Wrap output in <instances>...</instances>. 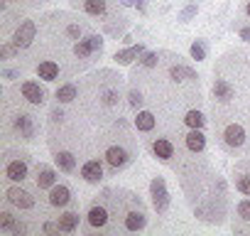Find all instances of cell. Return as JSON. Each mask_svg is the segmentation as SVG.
Listing matches in <instances>:
<instances>
[{"mask_svg":"<svg viewBox=\"0 0 250 236\" xmlns=\"http://www.w3.org/2000/svg\"><path fill=\"white\" fill-rule=\"evenodd\" d=\"M101 197H105L113 207L115 231H120V234H140V231L147 229V212H145V204L140 202L138 194L105 187L101 192Z\"/></svg>","mask_w":250,"mask_h":236,"instance_id":"1","label":"cell"},{"mask_svg":"<svg viewBox=\"0 0 250 236\" xmlns=\"http://www.w3.org/2000/svg\"><path fill=\"white\" fill-rule=\"evenodd\" d=\"M213 128H216L218 145L226 153H230V155L250 153V133L245 131V126L233 121V118H228V116H223L216 106H213Z\"/></svg>","mask_w":250,"mask_h":236,"instance_id":"2","label":"cell"},{"mask_svg":"<svg viewBox=\"0 0 250 236\" xmlns=\"http://www.w3.org/2000/svg\"><path fill=\"white\" fill-rule=\"evenodd\" d=\"M81 231L83 234H113L115 231V214H113V207L105 197L98 194L96 199L88 202Z\"/></svg>","mask_w":250,"mask_h":236,"instance_id":"3","label":"cell"},{"mask_svg":"<svg viewBox=\"0 0 250 236\" xmlns=\"http://www.w3.org/2000/svg\"><path fill=\"white\" fill-rule=\"evenodd\" d=\"M5 131H8V136H13V141L32 143L40 133V126H37V118L30 111L10 108V103H5Z\"/></svg>","mask_w":250,"mask_h":236,"instance_id":"4","label":"cell"},{"mask_svg":"<svg viewBox=\"0 0 250 236\" xmlns=\"http://www.w3.org/2000/svg\"><path fill=\"white\" fill-rule=\"evenodd\" d=\"M3 204L25 214V216H30L40 209V197H35L32 189L22 187V182H10L3 192Z\"/></svg>","mask_w":250,"mask_h":236,"instance_id":"5","label":"cell"},{"mask_svg":"<svg viewBox=\"0 0 250 236\" xmlns=\"http://www.w3.org/2000/svg\"><path fill=\"white\" fill-rule=\"evenodd\" d=\"M32 160L25 150L18 148H5L3 153V180L5 182H25L30 177Z\"/></svg>","mask_w":250,"mask_h":236,"instance_id":"6","label":"cell"},{"mask_svg":"<svg viewBox=\"0 0 250 236\" xmlns=\"http://www.w3.org/2000/svg\"><path fill=\"white\" fill-rule=\"evenodd\" d=\"M135 158V150L125 143V141H110L103 148V160H105V170L108 175H118L128 167Z\"/></svg>","mask_w":250,"mask_h":236,"instance_id":"7","label":"cell"},{"mask_svg":"<svg viewBox=\"0 0 250 236\" xmlns=\"http://www.w3.org/2000/svg\"><path fill=\"white\" fill-rule=\"evenodd\" d=\"M74 202H76V197H74V192H71V187H69L66 182H57V185L44 194V207H47V209L62 212V209L74 207Z\"/></svg>","mask_w":250,"mask_h":236,"instance_id":"8","label":"cell"},{"mask_svg":"<svg viewBox=\"0 0 250 236\" xmlns=\"http://www.w3.org/2000/svg\"><path fill=\"white\" fill-rule=\"evenodd\" d=\"M18 96H20L22 103L37 108V106H44V101H47V89H44L40 81H35V79H25V81L18 84Z\"/></svg>","mask_w":250,"mask_h":236,"instance_id":"9","label":"cell"},{"mask_svg":"<svg viewBox=\"0 0 250 236\" xmlns=\"http://www.w3.org/2000/svg\"><path fill=\"white\" fill-rule=\"evenodd\" d=\"M150 199H152V207H155V212L160 216L169 212L172 199H169V189H167V182H165L162 175H155L150 180Z\"/></svg>","mask_w":250,"mask_h":236,"instance_id":"10","label":"cell"},{"mask_svg":"<svg viewBox=\"0 0 250 236\" xmlns=\"http://www.w3.org/2000/svg\"><path fill=\"white\" fill-rule=\"evenodd\" d=\"M147 148H150V153H152L157 160H162V163H167V165H174V158H177V143H174L172 138H167V136L147 138Z\"/></svg>","mask_w":250,"mask_h":236,"instance_id":"11","label":"cell"},{"mask_svg":"<svg viewBox=\"0 0 250 236\" xmlns=\"http://www.w3.org/2000/svg\"><path fill=\"white\" fill-rule=\"evenodd\" d=\"M37 40V23L35 20H22L20 25H15L13 35H10V42L18 47V49H30Z\"/></svg>","mask_w":250,"mask_h":236,"instance_id":"12","label":"cell"},{"mask_svg":"<svg viewBox=\"0 0 250 236\" xmlns=\"http://www.w3.org/2000/svg\"><path fill=\"white\" fill-rule=\"evenodd\" d=\"M110 3L113 0H71V5L76 10H81L88 18H98V20H105L108 15L115 13V10H110Z\"/></svg>","mask_w":250,"mask_h":236,"instance_id":"13","label":"cell"},{"mask_svg":"<svg viewBox=\"0 0 250 236\" xmlns=\"http://www.w3.org/2000/svg\"><path fill=\"white\" fill-rule=\"evenodd\" d=\"M179 143H182L184 155H189V158H199L206 150V136L201 128H189V133L179 136Z\"/></svg>","mask_w":250,"mask_h":236,"instance_id":"14","label":"cell"},{"mask_svg":"<svg viewBox=\"0 0 250 236\" xmlns=\"http://www.w3.org/2000/svg\"><path fill=\"white\" fill-rule=\"evenodd\" d=\"M32 182H35V189L42 194V192H49V189L59 182V177H57V170H54L52 165L37 163L35 170H32Z\"/></svg>","mask_w":250,"mask_h":236,"instance_id":"15","label":"cell"},{"mask_svg":"<svg viewBox=\"0 0 250 236\" xmlns=\"http://www.w3.org/2000/svg\"><path fill=\"white\" fill-rule=\"evenodd\" d=\"M35 74H37L40 79H44V81H59V79H64L69 71H66V67L62 64V59L57 62L54 57H47V59H42V62L35 64Z\"/></svg>","mask_w":250,"mask_h":236,"instance_id":"16","label":"cell"},{"mask_svg":"<svg viewBox=\"0 0 250 236\" xmlns=\"http://www.w3.org/2000/svg\"><path fill=\"white\" fill-rule=\"evenodd\" d=\"M105 160L101 158H88V160H83V165H81V170H79V177L86 182V185H98V182H103V177H105V165H103Z\"/></svg>","mask_w":250,"mask_h":236,"instance_id":"17","label":"cell"},{"mask_svg":"<svg viewBox=\"0 0 250 236\" xmlns=\"http://www.w3.org/2000/svg\"><path fill=\"white\" fill-rule=\"evenodd\" d=\"M211 96H213V106H228L235 98V86L228 79L216 76L213 79V86H211Z\"/></svg>","mask_w":250,"mask_h":236,"instance_id":"18","label":"cell"},{"mask_svg":"<svg viewBox=\"0 0 250 236\" xmlns=\"http://www.w3.org/2000/svg\"><path fill=\"white\" fill-rule=\"evenodd\" d=\"M233 182H235V189L240 194L250 197V158L233 165Z\"/></svg>","mask_w":250,"mask_h":236,"instance_id":"19","label":"cell"},{"mask_svg":"<svg viewBox=\"0 0 250 236\" xmlns=\"http://www.w3.org/2000/svg\"><path fill=\"white\" fill-rule=\"evenodd\" d=\"M133 126L138 128V133L150 136V133L157 128V116H155V111H150V108H140V111H135Z\"/></svg>","mask_w":250,"mask_h":236,"instance_id":"20","label":"cell"},{"mask_svg":"<svg viewBox=\"0 0 250 236\" xmlns=\"http://www.w3.org/2000/svg\"><path fill=\"white\" fill-rule=\"evenodd\" d=\"M76 153L74 150H66V148H54V165H57V170L59 172H64V175H71V172H76Z\"/></svg>","mask_w":250,"mask_h":236,"instance_id":"21","label":"cell"},{"mask_svg":"<svg viewBox=\"0 0 250 236\" xmlns=\"http://www.w3.org/2000/svg\"><path fill=\"white\" fill-rule=\"evenodd\" d=\"M81 84H76V81H66V84H62V86H57V91H54V98H57V103L59 106H66V103H74L79 96H81Z\"/></svg>","mask_w":250,"mask_h":236,"instance_id":"22","label":"cell"},{"mask_svg":"<svg viewBox=\"0 0 250 236\" xmlns=\"http://www.w3.org/2000/svg\"><path fill=\"white\" fill-rule=\"evenodd\" d=\"M57 221H59V226H62V234H74V231L79 229V224H81V214H79L74 207H69V209H62V212H59Z\"/></svg>","mask_w":250,"mask_h":236,"instance_id":"23","label":"cell"},{"mask_svg":"<svg viewBox=\"0 0 250 236\" xmlns=\"http://www.w3.org/2000/svg\"><path fill=\"white\" fill-rule=\"evenodd\" d=\"M143 54H145V45H130V47L115 52L113 59H115V64H133V62L140 59Z\"/></svg>","mask_w":250,"mask_h":236,"instance_id":"24","label":"cell"},{"mask_svg":"<svg viewBox=\"0 0 250 236\" xmlns=\"http://www.w3.org/2000/svg\"><path fill=\"white\" fill-rule=\"evenodd\" d=\"M182 123L187 128H204L206 126V116L199 111V108H189L184 116H182Z\"/></svg>","mask_w":250,"mask_h":236,"instance_id":"25","label":"cell"},{"mask_svg":"<svg viewBox=\"0 0 250 236\" xmlns=\"http://www.w3.org/2000/svg\"><path fill=\"white\" fill-rule=\"evenodd\" d=\"M143 103H145V94H143V89H140L138 84H130V89H128V106H130L133 111H140Z\"/></svg>","mask_w":250,"mask_h":236,"instance_id":"26","label":"cell"},{"mask_svg":"<svg viewBox=\"0 0 250 236\" xmlns=\"http://www.w3.org/2000/svg\"><path fill=\"white\" fill-rule=\"evenodd\" d=\"M189 52H191V59L204 62V59H206V54H208V45H206V40H194Z\"/></svg>","mask_w":250,"mask_h":236,"instance_id":"27","label":"cell"},{"mask_svg":"<svg viewBox=\"0 0 250 236\" xmlns=\"http://www.w3.org/2000/svg\"><path fill=\"white\" fill-rule=\"evenodd\" d=\"M160 52H145L140 59H138V67L140 69H157V64H160Z\"/></svg>","mask_w":250,"mask_h":236,"instance_id":"28","label":"cell"},{"mask_svg":"<svg viewBox=\"0 0 250 236\" xmlns=\"http://www.w3.org/2000/svg\"><path fill=\"white\" fill-rule=\"evenodd\" d=\"M196 13H199V5H196V3H189L187 8H182V13H179V18H177V20L187 25V23H191V20L196 18Z\"/></svg>","mask_w":250,"mask_h":236,"instance_id":"29","label":"cell"},{"mask_svg":"<svg viewBox=\"0 0 250 236\" xmlns=\"http://www.w3.org/2000/svg\"><path fill=\"white\" fill-rule=\"evenodd\" d=\"M40 234H62V226H59V221H52L49 216H44L42 219V224H40Z\"/></svg>","mask_w":250,"mask_h":236,"instance_id":"30","label":"cell"},{"mask_svg":"<svg viewBox=\"0 0 250 236\" xmlns=\"http://www.w3.org/2000/svg\"><path fill=\"white\" fill-rule=\"evenodd\" d=\"M233 30H235V35H238L243 42H248V45H250V23L235 20V23H233Z\"/></svg>","mask_w":250,"mask_h":236,"instance_id":"31","label":"cell"},{"mask_svg":"<svg viewBox=\"0 0 250 236\" xmlns=\"http://www.w3.org/2000/svg\"><path fill=\"white\" fill-rule=\"evenodd\" d=\"M18 52H20V49H18L10 40H5V42H3V47H0V59H3V62H10Z\"/></svg>","mask_w":250,"mask_h":236,"instance_id":"32","label":"cell"},{"mask_svg":"<svg viewBox=\"0 0 250 236\" xmlns=\"http://www.w3.org/2000/svg\"><path fill=\"white\" fill-rule=\"evenodd\" d=\"M22 76V69L18 67V69H13V67H8V62H5V67H3V79H8V81H15V79H20Z\"/></svg>","mask_w":250,"mask_h":236,"instance_id":"33","label":"cell"},{"mask_svg":"<svg viewBox=\"0 0 250 236\" xmlns=\"http://www.w3.org/2000/svg\"><path fill=\"white\" fill-rule=\"evenodd\" d=\"M120 5L123 8H130V5H135V0H120Z\"/></svg>","mask_w":250,"mask_h":236,"instance_id":"34","label":"cell"},{"mask_svg":"<svg viewBox=\"0 0 250 236\" xmlns=\"http://www.w3.org/2000/svg\"><path fill=\"white\" fill-rule=\"evenodd\" d=\"M8 3H15V5H20V3H27V5H32V0H8Z\"/></svg>","mask_w":250,"mask_h":236,"instance_id":"35","label":"cell"},{"mask_svg":"<svg viewBox=\"0 0 250 236\" xmlns=\"http://www.w3.org/2000/svg\"><path fill=\"white\" fill-rule=\"evenodd\" d=\"M145 3H147V0H145Z\"/></svg>","mask_w":250,"mask_h":236,"instance_id":"36","label":"cell"}]
</instances>
